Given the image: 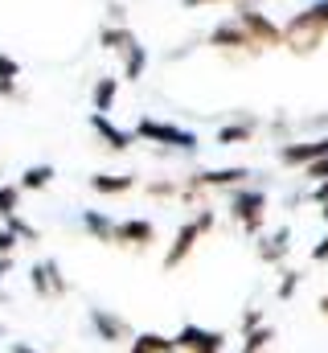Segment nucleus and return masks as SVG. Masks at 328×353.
Here are the masks:
<instances>
[{"mask_svg": "<svg viewBox=\"0 0 328 353\" xmlns=\"http://www.w3.org/2000/svg\"><path fill=\"white\" fill-rule=\"evenodd\" d=\"M279 50L296 54V58H312L328 41V0H312L308 8H300L287 25H279Z\"/></svg>", "mask_w": 328, "mask_h": 353, "instance_id": "nucleus-1", "label": "nucleus"}, {"mask_svg": "<svg viewBox=\"0 0 328 353\" xmlns=\"http://www.w3.org/2000/svg\"><path fill=\"white\" fill-rule=\"evenodd\" d=\"M214 226H218V210H214V205H201V210H197V218H189V222H181V226H176L172 243L164 247L161 267H164V271H176V267H185V263H189V255L197 251V243H201V239H205Z\"/></svg>", "mask_w": 328, "mask_h": 353, "instance_id": "nucleus-2", "label": "nucleus"}, {"mask_svg": "<svg viewBox=\"0 0 328 353\" xmlns=\"http://www.w3.org/2000/svg\"><path fill=\"white\" fill-rule=\"evenodd\" d=\"M226 210H230V222L243 230L246 239H254L267 226L271 201H267V193L258 185H238V189H226Z\"/></svg>", "mask_w": 328, "mask_h": 353, "instance_id": "nucleus-3", "label": "nucleus"}, {"mask_svg": "<svg viewBox=\"0 0 328 353\" xmlns=\"http://www.w3.org/2000/svg\"><path fill=\"white\" fill-rule=\"evenodd\" d=\"M132 136H136V140H144V144L176 148V152H197V148H201L197 132H189V128H181V123H164V119H152V115H144V119L132 128Z\"/></svg>", "mask_w": 328, "mask_h": 353, "instance_id": "nucleus-4", "label": "nucleus"}, {"mask_svg": "<svg viewBox=\"0 0 328 353\" xmlns=\"http://www.w3.org/2000/svg\"><path fill=\"white\" fill-rule=\"evenodd\" d=\"M205 46L218 50V54H226V58H258V54H263V50L254 46V37L246 33L234 17H222V21L205 33Z\"/></svg>", "mask_w": 328, "mask_h": 353, "instance_id": "nucleus-5", "label": "nucleus"}, {"mask_svg": "<svg viewBox=\"0 0 328 353\" xmlns=\"http://www.w3.org/2000/svg\"><path fill=\"white\" fill-rule=\"evenodd\" d=\"M250 185V169L246 165H230V169H201V173L181 181V197H201L209 189H238Z\"/></svg>", "mask_w": 328, "mask_h": 353, "instance_id": "nucleus-6", "label": "nucleus"}, {"mask_svg": "<svg viewBox=\"0 0 328 353\" xmlns=\"http://www.w3.org/2000/svg\"><path fill=\"white\" fill-rule=\"evenodd\" d=\"M230 8H234V21L254 37V46H258L263 54H267V50H279V41H283V37H279V25H275L263 8H254L250 0H234Z\"/></svg>", "mask_w": 328, "mask_h": 353, "instance_id": "nucleus-7", "label": "nucleus"}, {"mask_svg": "<svg viewBox=\"0 0 328 353\" xmlns=\"http://www.w3.org/2000/svg\"><path fill=\"white\" fill-rule=\"evenodd\" d=\"M29 288H33V296H41V300H58V296L70 292V283H66L58 259H37V263L29 267Z\"/></svg>", "mask_w": 328, "mask_h": 353, "instance_id": "nucleus-8", "label": "nucleus"}, {"mask_svg": "<svg viewBox=\"0 0 328 353\" xmlns=\"http://www.w3.org/2000/svg\"><path fill=\"white\" fill-rule=\"evenodd\" d=\"M325 157H328V132L325 136H312V140H283L279 144V161L287 169H308V165H316Z\"/></svg>", "mask_w": 328, "mask_h": 353, "instance_id": "nucleus-9", "label": "nucleus"}, {"mask_svg": "<svg viewBox=\"0 0 328 353\" xmlns=\"http://www.w3.org/2000/svg\"><path fill=\"white\" fill-rule=\"evenodd\" d=\"M172 345H176V353H197V350L222 353L226 350V333L222 329H205V325H185V329L172 333Z\"/></svg>", "mask_w": 328, "mask_h": 353, "instance_id": "nucleus-10", "label": "nucleus"}, {"mask_svg": "<svg viewBox=\"0 0 328 353\" xmlns=\"http://www.w3.org/2000/svg\"><path fill=\"white\" fill-rule=\"evenodd\" d=\"M86 321H90V329L99 333L103 345H127V341H132V325H127L119 312H111V308H90Z\"/></svg>", "mask_w": 328, "mask_h": 353, "instance_id": "nucleus-11", "label": "nucleus"}, {"mask_svg": "<svg viewBox=\"0 0 328 353\" xmlns=\"http://www.w3.org/2000/svg\"><path fill=\"white\" fill-rule=\"evenodd\" d=\"M152 243H156V222H148V218H123V222H115V243L111 247L148 251Z\"/></svg>", "mask_w": 328, "mask_h": 353, "instance_id": "nucleus-12", "label": "nucleus"}, {"mask_svg": "<svg viewBox=\"0 0 328 353\" xmlns=\"http://www.w3.org/2000/svg\"><path fill=\"white\" fill-rule=\"evenodd\" d=\"M258 243H254V255H258V263L267 267H279L287 255H291V226H279V230H263V234H254Z\"/></svg>", "mask_w": 328, "mask_h": 353, "instance_id": "nucleus-13", "label": "nucleus"}, {"mask_svg": "<svg viewBox=\"0 0 328 353\" xmlns=\"http://www.w3.org/2000/svg\"><path fill=\"white\" fill-rule=\"evenodd\" d=\"M258 128H263V115H254V111H243L238 119H230V123H222V128H218V144H222V148L250 144V140L258 136Z\"/></svg>", "mask_w": 328, "mask_h": 353, "instance_id": "nucleus-14", "label": "nucleus"}, {"mask_svg": "<svg viewBox=\"0 0 328 353\" xmlns=\"http://www.w3.org/2000/svg\"><path fill=\"white\" fill-rule=\"evenodd\" d=\"M86 123H90V132H94V136H99V140H103L111 152H127V148L136 144V136H132V132H123L119 123H111V115H99V111H90V115H86Z\"/></svg>", "mask_w": 328, "mask_h": 353, "instance_id": "nucleus-15", "label": "nucleus"}, {"mask_svg": "<svg viewBox=\"0 0 328 353\" xmlns=\"http://www.w3.org/2000/svg\"><path fill=\"white\" fill-rule=\"evenodd\" d=\"M79 226L94 239V243H103V247H111V243H115V218H111V214H103V210H82Z\"/></svg>", "mask_w": 328, "mask_h": 353, "instance_id": "nucleus-16", "label": "nucleus"}, {"mask_svg": "<svg viewBox=\"0 0 328 353\" xmlns=\"http://www.w3.org/2000/svg\"><path fill=\"white\" fill-rule=\"evenodd\" d=\"M86 185H90V193H99V197H123V193H132L140 181L132 173H94Z\"/></svg>", "mask_w": 328, "mask_h": 353, "instance_id": "nucleus-17", "label": "nucleus"}, {"mask_svg": "<svg viewBox=\"0 0 328 353\" xmlns=\"http://www.w3.org/2000/svg\"><path fill=\"white\" fill-rule=\"evenodd\" d=\"M0 99L4 103L21 99V62L12 54H4V50H0Z\"/></svg>", "mask_w": 328, "mask_h": 353, "instance_id": "nucleus-18", "label": "nucleus"}, {"mask_svg": "<svg viewBox=\"0 0 328 353\" xmlns=\"http://www.w3.org/2000/svg\"><path fill=\"white\" fill-rule=\"evenodd\" d=\"M148 74V46H140V41H132L127 50H123V83H140Z\"/></svg>", "mask_w": 328, "mask_h": 353, "instance_id": "nucleus-19", "label": "nucleus"}, {"mask_svg": "<svg viewBox=\"0 0 328 353\" xmlns=\"http://www.w3.org/2000/svg\"><path fill=\"white\" fill-rule=\"evenodd\" d=\"M132 41H140L132 25H103V29H99V46L111 50V54H123Z\"/></svg>", "mask_w": 328, "mask_h": 353, "instance_id": "nucleus-20", "label": "nucleus"}, {"mask_svg": "<svg viewBox=\"0 0 328 353\" xmlns=\"http://www.w3.org/2000/svg\"><path fill=\"white\" fill-rule=\"evenodd\" d=\"M54 176H58L54 165H29V169L21 173V181H17V189H21V193H41V189L54 185Z\"/></svg>", "mask_w": 328, "mask_h": 353, "instance_id": "nucleus-21", "label": "nucleus"}, {"mask_svg": "<svg viewBox=\"0 0 328 353\" xmlns=\"http://www.w3.org/2000/svg\"><path fill=\"white\" fill-rule=\"evenodd\" d=\"M115 99H119V79L99 74V83L90 87V103H94V111H99V115H107V111L115 107Z\"/></svg>", "mask_w": 328, "mask_h": 353, "instance_id": "nucleus-22", "label": "nucleus"}, {"mask_svg": "<svg viewBox=\"0 0 328 353\" xmlns=\"http://www.w3.org/2000/svg\"><path fill=\"white\" fill-rule=\"evenodd\" d=\"M132 353H176L172 345V337H164V333H132Z\"/></svg>", "mask_w": 328, "mask_h": 353, "instance_id": "nucleus-23", "label": "nucleus"}, {"mask_svg": "<svg viewBox=\"0 0 328 353\" xmlns=\"http://www.w3.org/2000/svg\"><path fill=\"white\" fill-rule=\"evenodd\" d=\"M275 341V325H258V329H250V333H243V350L238 353H267V345Z\"/></svg>", "mask_w": 328, "mask_h": 353, "instance_id": "nucleus-24", "label": "nucleus"}, {"mask_svg": "<svg viewBox=\"0 0 328 353\" xmlns=\"http://www.w3.org/2000/svg\"><path fill=\"white\" fill-rule=\"evenodd\" d=\"M21 189H17V181H0V222L4 218H12V214H21Z\"/></svg>", "mask_w": 328, "mask_h": 353, "instance_id": "nucleus-25", "label": "nucleus"}, {"mask_svg": "<svg viewBox=\"0 0 328 353\" xmlns=\"http://www.w3.org/2000/svg\"><path fill=\"white\" fill-rule=\"evenodd\" d=\"M300 283H304V271H300V267H287V271L279 275V283H275V300H283V304H287V300L300 292Z\"/></svg>", "mask_w": 328, "mask_h": 353, "instance_id": "nucleus-26", "label": "nucleus"}, {"mask_svg": "<svg viewBox=\"0 0 328 353\" xmlns=\"http://www.w3.org/2000/svg\"><path fill=\"white\" fill-rule=\"evenodd\" d=\"M4 226H8V230L17 234V243H37V239H41V230H37V226H29V222H25L21 214H12V218H4Z\"/></svg>", "mask_w": 328, "mask_h": 353, "instance_id": "nucleus-27", "label": "nucleus"}, {"mask_svg": "<svg viewBox=\"0 0 328 353\" xmlns=\"http://www.w3.org/2000/svg\"><path fill=\"white\" fill-rule=\"evenodd\" d=\"M148 197H181V181H148Z\"/></svg>", "mask_w": 328, "mask_h": 353, "instance_id": "nucleus-28", "label": "nucleus"}, {"mask_svg": "<svg viewBox=\"0 0 328 353\" xmlns=\"http://www.w3.org/2000/svg\"><path fill=\"white\" fill-rule=\"evenodd\" d=\"M316 205H320V218H325V226H328V176L325 181H312V193H308Z\"/></svg>", "mask_w": 328, "mask_h": 353, "instance_id": "nucleus-29", "label": "nucleus"}, {"mask_svg": "<svg viewBox=\"0 0 328 353\" xmlns=\"http://www.w3.org/2000/svg\"><path fill=\"white\" fill-rule=\"evenodd\" d=\"M263 321H267V316H263V308H254V304H250L243 316H238V333H250V329H258Z\"/></svg>", "mask_w": 328, "mask_h": 353, "instance_id": "nucleus-30", "label": "nucleus"}, {"mask_svg": "<svg viewBox=\"0 0 328 353\" xmlns=\"http://www.w3.org/2000/svg\"><path fill=\"white\" fill-rule=\"evenodd\" d=\"M17 247H21L17 234H12L8 226H0V255H17Z\"/></svg>", "mask_w": 328, "mask_h": 353, "instance_id": "nucleus-31", "label": "nucleus"}, {"mask_svg": "<svg viewBox=\"0 0 328 353\" xmlns=\"http://www.w3.org/2000/svg\"><path fill=\"white\" fill-rule=\"evenodd\" d=\"M312 263H328V230L320 234V243L312 247Z\"/></svg>", "mask_w": 328, "mask_h": 353, "instance_id": "nucleus-32", "label": "nucleus"}, {"mask_svg": "<svg viewBox=\"0 0 328 353\" xmlns=\"http://www.w3.org/2000/svg\"><path fill=\"white\" fill-rule=\"evenodd\" d=\"M185 8H218V4H234V0H181Z\"/></svg>", "mask_w": 328, "mask_h": 353, "instance_id": "nucleus-33", "label": "nucleus"}, {"mask_svg": "<svg viewBox=\"0 0 328 353\" xmlns=\"http://www.w3.org/2000/svg\"><path fill=\"white\" fill-rule=\"evenodd\" d=\"M271 132H275V136H279V144H283V136H287V119H283V115H275V119H271Z\"/></svg>", "mask_w": 328, "mask_h": 353, "instance_id": "nucleus-34", "label": "nucleus"}, {"mask_svg": "<svg viewBox=\"0 0 328 353\" xmlns=\"http://www.w3.org/2000/svg\"><path fill=\"white\" fill-rule=\"evenodd\" d=\"M8 271H12V255H0V279H4Z\"/></svg>", "mask_w": 328, "mask_h": 353, "instance_id": "nucleus-35", "label": "nucleus"}, {"mask_svg": "<svg viewBox=\"0 0 328 353\" xmlns=\"http://www.w3.org/2000/svg\"><path fill=\"white\" fill-rule=\"evenodd\" d=\"M8 353H37V350H33V345H25V341H12V350H8Z\"/></svg>", "mask_w": 328, "mask_h": 353, "instance_id": "nucleus-36", "label": "nucleus"}, {"mask_svg": "<svg viewBox=\"0 0 328 353\" xmlns=\"http://www.w3.org/2000/svg\"><path fill=\"white\" fill-rule=\"evenodd\" d=\"M316 308H320V316H328V292L320 296V300H316Z\"/></svg>", "mask_w": 328, "mask_h": 353, "instance_id": "nucleus-37", "label": "nucleus"}, {"mask_svg": "<svg viewBox=\"0 0 328 353\" xmlns=\"http://www.w3.org/2000/svg\"><path fill=\"white\" fill-rule=\"evenodd\" d=\"M197 353H214V350H197Z\"/></svg>", "mask_w": 328, "mask_h": 353, "instance_id": "nucleus-38", "label": "nucleus"}, {"mask_svg": "<svg viewBox=\"0 0 328 353\" xmlns=\"http://www.w3.org/2000/svg\"><path fill=\"white\" fill-rule=\"evenodd\" d=\"M0 341H4V329H0Z\"/></svg>", "mask_w": 328, "mask_h": 353, "instance_id": "nucleus-39", "label": "nucleus"}]
</instances>
